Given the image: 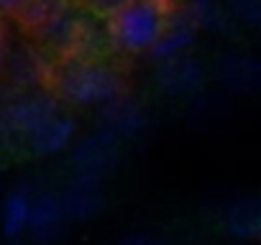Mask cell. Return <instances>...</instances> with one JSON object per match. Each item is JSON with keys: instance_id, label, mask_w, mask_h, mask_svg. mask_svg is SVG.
<instances>
[{"instance_id": "26", "label": "cell", "mask_w": 261, "mask_h": 245, "mask_svg": "<svg viewBox=\"0 0 261 245\" xmlns=\"http://www.w3.org/2000/svg\"><path fill=\"white\" fill-rule=\"evenodd\" d=\"M3 245H18V242H13V240H6V242H3Z\"/></svg>"}, {"instance_id": "4", "label": "cell", "mask_w": 261, "mask_h": 245, "mask_svg": "<svg viewBox=\"0 0 261 245\" xmlns=\"http://www.w3.org/2000/svg\"><path fill=\"white\" fill-rule=\"evenodd\" d=\"M59 110L62 102L54 97L51 89H34V92L6 89V95H0V143L23 146V141L41 122Z\"/></svg>"}, {"instance_id": "27", "label": "cell", "mask_w": 261, "mask_h": 245, "mask_svg": "<svg viewBox=\"0 0 261 245\" xmlns=\"http://www.w3.org/2000/svg\"><path fill=\"white\" fill-rule=\"evenodd\" d=\"M185 3H202V0H185Z\"/></svg>"}, {"instance_id": "3", "label": "cell", "mask_w": 261, "mask_h": 245, "mask_svg": "<svg viewBox=\"0 0 261 245\" xmlns=\"http://www.w3.org/2000/svg\"><path fill=\"white\" fill-rule=\"evenodd\" d=\"M167 21L169 13H164L162 8L144 3V0H134L105 23L108 44L123 54H149L162 36Z\"/></svg>"}, {"instance_id": "1", "label": "cell", "mask_w": 261, "mask_h": 245, "mask_svg": "<svg viewBox=\"0 0 261 245\" xmlns=\"http://www.w3.org/2000/svg\"><path fill=\"white\" fill-rule=\"evenodd\" d=\"M51 92L57 100L69 102L74 107H95L100 110L110 100L120 97L128 92L125 74L102 59H90V62H59L54 79H51Z\"/></svg>"}, {"instance_id": "11", "label": "cell", "mask_w": 261, "mask_h": 245, "mask_svg": "<svg viewBox=\"0 0 261 245\" xmlns=\"http://www.w3.org/2000/svg\"><path fill=\"white\" fill-rule=\"evenodd\" d=\"M218 84L236 97H248L261 87V62L248 51H225L215 62Z\"/></svg>"}, {"instance_id": "18", "label": "cell", "mask_w": 261, "mask_h": 245, "mask_svg": "<svg viewBox=\"0 0 261 245\" xmlns=\"http://www.w3.org/2000/svg\"><path fill=\"white\" fill-rule=\"evenodd\" d=\"M225 11L238 28H258L261 26V0H228Z\"/></svg>"}, {"instance_id": "17", "label": "cell", "mask_w": 261, "mask_h": 245, "mask_svg": "<svg viewBox=\"0 0 261 245\" xmlns=\"http://www.w3.org/2000/svg\"><path fill=\"white\" fill-rule=\"evenodd\" d=\"M74 3L72 0H34V3L23 11V16L18 18V23H21V28L26 31V34H31L36 41H41L46 34H49V28L72 8Z\"/></svg>"}, {"instance_id": "10", "label": "cell", "mask_w": 261, "mask_h": 245, "mask_svg": "<svg viewBox=\"0 0 261 245\" xmlns=\"http://www.w3.org/2000/svg\"><path fill=\"white\" fill-rule=\"evenodd\" d=\"M67 230H69V217L62 207L59 192H54V189L36 192L34 204H31V217H29L26 235L39 245H51L59 237H64Z\"/></svg>"}, {"instance_id": "9", "label": "cell", "mask_w": 261, "mask_h": 245, "mask_svg": "<svg viewBox=\"0 0 261 245\" xmlns=\"http://www.w3.org/2000/svg\"><path fill=\"white\" fill-rule=\"evenodd\" d=\"M80 136V122L72 112H67L64 107L59 112H54L49 120H44L41 126L23 141V148L31 156L39 159H54L59 154H67L74 141Z\"/></svg>"}, {"instance_id": "8", "label": "cell", "mask_w": 261, "mask_h": 245, "mask_svg": "<svg viewBox=\"0 0 261 245\" xmlns=\"http://www.w3.org/2000/svg\"><path fill=\"white\" fill-rule=\"evenodd\" d=\"M97 122H100V131L110 133L113 138H118L123 143V141H134V138L144 136L149 131L151 115L141 100L125 92L97 110Z\"/></svg>"}, {"instance_id": "20", "label": "cell", "mask_w": 261, "mask_h": 245, "mask_svg": "<svg viewBox=\"0 0 261 245\" xmlns=\"http://www.w3.org/2000/svg\"><path fill=\"white\" fill-rule=\"evenodd\" d=\"M128 3H134V0H85V8H87V13L95 16L97 21H100V18L110 21V18H113L115 13H120Z\"/></svg>"}, {"instance_id": "23", "label": "cell", "mask_w": 261, "mask_h": 245, "mask_svg": "<svg viewBox=\"0 0 261 245\" xmlns=\"http://www.w3.org/2000/svg\"><path fill=\"white\" fill-rule=\"evenodd\" d=\"M159 242L162 240L154 237V235H149V232H130V235H125L120 240V245H159Z\"/></svg>"}, {"instance_id": "6", "label": "cell", "mask_w": 261, "mask_h": 245, "mask_svg": "<svg viewBox=\"0 0 261 245\" xmlns=\"http://www.w3.org/2000/svg\"><path fill=\"white\" fill-rule=\"evenodd\" d=\"M120 156H123L120 141L97 128L74 141V146L69 148V169L74 176L105 181V176H110L118 169Z\"/></svg>"}, {"instance_id": "22", "label": "cell", "mask_w": 261, "mask_h": 245, "mask_svg": "<svg viewBox=\"0 0 261 245\" xmlns=\"http://www.w3.org/2000/svg\"><path fill=\"white\" fill-rule=\"evenodd\" d=\"M13 49V41H11V31H8V23L0 21V74H3V67L8 62V54Z\"/></svg>"}, {"instance_id": "21", "label": "cell", "mask_w": 261, "mask_h": 245, "mask_svg": "<svg viewBox=\"0 0 261 245\" xmlns=\"http://www.w3.org/2000/svg\"><path fill=\"white\" fill-rule=\"evenodd\" d=\"M34 3V0H0V21H6V18H21L23 11Z\"/></svg>"}, {"instance_id": "13", "label": "cell", "mask_w": 261, "mask_h": 245, "mask_svg": "<svg viewBox=\"0 0 261 245\" xmlns=\"http://www.w3.org/2000/svg\"><path fill=\"white\" fill-rule=\"evenodd\" d=\"M223 227L238 242H256L261 235V202L256 194L236 197L223 209Z\"/></svg>"}, {"instance_id": "5", "label": "cell", "mask_w": 261, "mask_h": 245, "mask_svg": "<svg viewBox=\"0 0 261 245\" xmlns=\"http://www.w3.org/2000/svg\"><path fill=\"white\" fill-rule=\"evenodd\" d=\"M59 59L44 49L41 44H21L13 46L8 62L3 67L6 84L13 92H34V89H51V79L57 72Z\"/></svg>"}, {"instance_id": "25", "label": "cell", "mask_w": 261, "mask_h": 245, "mask_svg": "<svg viewBox=\"0 0 261 245\" xmlns=\"http://www.w3.org/2000/svg\"><path fill=\"white\" fill-rule=\"evenodd\" d=\"M159 245H190V242H167V240H162Z\"/></svg>"}, {"instance_id": "15", "label": "cell", "mask_w": 261, "mask_h": 245, "mask_svg": "<svg viewBox=\"0 0 261 245\" xmlns=\"http://www.w3.org/2000/svg\"><path fill=\"white\" fill-rule=\"evenodd\" d=\"M197 28L182 16V11L177 8L174 13H169V21L162 31V36L156 39V44L151 46V51L146 54L149 59H154V64L174 59V56H185L192 51V46L197 44Z\"/></svg>"}, {"instance_id": "16", "label": "cell", "mask_w": 261, "mask_h": 245, "mask_svg": "<svg viewBox=\"0 0 261 245\" xmlns=\"http://www.w3.org/2000/svg\"><path fill=\"white\" fill-rule=\"evenodd\" d=\"M182 16L197 28V31H210V34H223L233 36L238 26L230 21L228 11L218 3V0H202V3H182L179 6Z\"/></svg>"}, {"instance_id": "24", "label": "cell", "mask_w": 261, "mask_h": 245, "mask_svg": "<svg viewBox=\"0 0 261 245\" xmlns=\"http://www.w3.org/2000/svg\"><path fill=\"white\" fill-rule=\"evenodd\" d=\"M144 3H151V6L162 8L164 13H174V11L182 6V0H144Z\"/></svg>"}, {"instance_id": "2", "label": "cell", "mask_w": 261, "mask_h": 245, "mask_svg": "<svg viewBox=\"0 0 261 245\" xmlns=\"http://www.w3.org/2000/svg\"><path fill=\"white\" fill-rule=\"evenodd\" d=\"M44 49H49L59 62H90V59H102L108 44L105 26L90 16L87 11L72 6L41 39Z\"/></svg>"}, {"instance_id": "14", "label": "cell", "mask_w": 261, "mask_h": 245, "mask_svg": "<svg viewBox=\"0 0 261 245\" xmlns=\"http://www.w3.org/2000/svg\"><path fill=\"white\" fill-rule=\"evenodd\" d=\"M34 194H36V189L26 181H21V184H16L13 189L6 192L3 202H0V232H3L6 240L18 242L26 235Z\"/></svg>"}, {"instance_id": "12", "label": "cell", "mask_w": 261, "mask_h": 245, "mask_svg": "<svg viewBox=\"0 0 261 245\" xmlns=\"http://www.w3.org/2000/svg\"><path fill=\"white\" fill-rule=\"evenodd\" d=\"M62 207L69 222H90L105 209V189L102 181L87 176H69L64 189L59 192Z\"/></svg>"}, {"instance_id": "7", "label": "cell", "mask_w": 261, "mask_h": 245, "mask_svg": "<svg viewBox=\"0 0 261 245\" xmlns=\"http://www.w3.org/2000/svg\"><path fill=\"white\" fill-rule=\"evenodd\" d=\"M205 84L207 69L192 54L174 56L154 67V87L167 97H197L205 92Z\"/></svg>"}, {"instance_id": "19", "label": "cell", "mask_w": 261, "mask_h": 245, "mask_svg": "<svg viewBox=\"0 0 261 245\" xmlns=\"http://www.w3.org/2000/svg\"><path fill=\"white\" fill-rule=\"evenodd\" d=\"M223 102L218 95H207V92H200L192 102V117L195 122H215L220 115H223Z\"/></svg>"}]
</instances>
